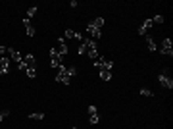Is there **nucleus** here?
Returning <instances> with one entry per match:
<instances>
[{
	"label": "nucleus",
	"mask_w": 173,
	"mask_h": 129,
	"mask_svg": "<svg viewBox=\"0 0 173 129\" xmlns=\"http://www.w3.org/2000/svg\"><path fill=\"white\" fill-rule=\"evenodd\" d=\"M100 79H102V81H110V79H112V71L100 70Z\"/></svg>",
	"instance_id": "f8f14e48"
},
{
	"label": "nucleus",
	"mask_w": 173,
	"mask_h": 129,
	"mask_svg": "<svg viewBox=\"0 0 173 129\" xmlns=\"http://www.w3.org/2000/svg\"><path fill=\"white\" fill-rule=\"evenodd\" d=\"M112 67H114V62H112V60H106V62H104V66H102V70L112 71Z\"/></svg>",
	"instance_id": "6ab92c4d"
},
{
	"label": "nucleus",
	"mask_w": 173,
	"mask_h": 129,
	"mask_svg": "<svg viewBox=\"0 0 173 129\" xmlns=\"http://www.w3.org/2000/svg\"><path fill=\"white\" fill-rule=\"evenodd\" d=\"M54 50H56L58 54L62 56V58H64V56L67 54V50H69V48H67V43H65V39H64V37H60V39L56 41V46H54Z\"/></svg>",
	"instance_id": "20e7f679"
},
{
	"label": "nucleus",
	"mask_w": 173,
	"mask_h": 129,
	"mask_svg": "<svg viewBox=\"0 0 173 129\" xmlns=\"http://www.w3.org/2000/svg\"><path fill=\"white\" fill-rule=\"evenodd\" d=\"M90 25L96 27V29H102V27H104V18H96L92 23H90Z\"/></svg>",
	"instance_id": "ddd939ff"
},
{
	"label": "nucleus",
	"mask_w": 173,
	"mask_h": 129,
	"mask_svg": "<svg viewBox=\"0 0 173 129\" xmlns=\"http://www.w3.org/2000/svg\"><path fill=\"white\" fill-rule=\"evenodd\" d=\"M21 66H23V70H27V67H35V66H37V58H35L33 54L23 56V60H21Z\"/></svg>",
	"instance_id": "0eeeda50"
},
{
	"label": "nucleus",
	"mask_w": 173,
	"mask_h": 129,
	"mask_svg": "<svg viewBox=\"0 0 173 129\" xmlns=\"http://www.w3.org/2000/svg\"><path fill=\"white\" fill-rule=\"evenodd\" d=\"M25 73H27V77H37V70H35V67H27V70H25Z\"/></svg>",
	"instance_id": "f3484780"
},
{
	"label": "nucleus",
	"mask_w": 173,
	"mask_h": 129,
	"mask_svg": "<svg viewBox=\"0 0 173 129\" xmlns=\"http://www.w3.org/2000/svg\"><path fill=\"white\" fill-rule=\"evenodd\" d=\"M73 129H77V127H73Z\"/></svg>",
	"instance_id": "bb28decb"
},
{
	"label": "nucleus",
	"mask_w": 173,
	"mask_h": 129,
	"mask_svg": "<svg viewBox=\"0 0 173 129\" xmlns=\"http://www.w3.org/2000/svg\"><path fill=\"white\" fill-rule=\"evenodd\" d=\"M86 33L92 37V41H96V39H100V37H102V31H100V29H96V27H92L90 23L86 25Z\"/></svg>",
	"instance_id": "6e6552de"
},
{
	"label": "nucleus",
	"mask_w": 173,
	"mask_h": 129,
	"mask_svg": "<svg viewBox=\"0 0 173 129\" xmlns=\"http://www.w3.org/2000/svg\"><path fill=\"white\" fill-rule=\"evenodd\" d=\"M37 12H39V8H37V6H31V8L27 10V15H25V18H27V19H31L33 15H37Z\"/></svg>",
	"instance_id": "2eb2a0df"
},
{
	"label": "nucleus",
	"mask_w": 173,
	"mask_h": 129,
	"mask_svg": "<svg viewBox=\"0 0 173 129\" xmlns=\"http://www.w3.org/2000/svg\"><path fill=\"white\" fill-rule=\"evenodd\" d=\"M146 44H148V48H150V52L158 50V44L154 43V39H152V37H146Z\"/></svg>",
	"instance_id": "9d476101"
},
{
	"label": "nucleus",
	"mask_w": 173,
	"mask_h": 129,
	"mask_svg": "<svg viewBox=\"0 0 173 129\" xmlns=\"http://www.w3.org/2000/svg\"><path fill=\"white\" fill-rule=\"evenodd\" d=\"M158 50H160V54L173 56V41H171L169 37H163V41H162V44L158 46Z\"/></svg>",
	"instance_id": "f257e3e1"
},
{
	"label": "nucleus",
	"mask_w": 173,
	"mask_h": 129,
	"mask_svg": "<svg viewBox=\"0 0 173 129\" xmlns=\"http://www.w3.org/2000/svg\"><path fill=\"white\" fill-rule=\"evenodd\" d=\"M139 92H141L142 96H154V92H152L150 89H146V87H142V89H141V91H139Z\"/></svg>",
	"instance_id": "a211bd4d"
},
{
	"label": "nucleus",
	"mask_w": 173,
	"mask_h": 129,
	"mask_svg": "<svg viewBox=\"0 0 173 129\" xmlns=\"http://www.w3.org/2000/svg\"><path fill=\"white\" fill-rule=\"evenodd\" d=\"M98 122H100V116H98V114H92V116H90V125H96Z\"/></svg>",
	"instance_id": "aec40b11"
},
{
	"label": "nucleus",
	"mask_w": 173,
	"mask_h": 129,
	"mask_svg": "<svg viewBox=\"0 0 173 129\" xmlns=\"http://www.w3.org/2000/svg\"><path fill=\"white\" fill-rule=\"evenodd\" d=\"M71 77H73V75H69L67 67H62V70L56 73V81L62 83V85H69V83H71Z\"/></svg>",
	"instance_id": "7ed1b4c3"
},
{
	"label": "nucleus",
	"mask_w": 173,
	"mask_h": 129,
	"mask_svg": "<svg viewBox=\"0 0 173 129\" xmlns=\"http://www.w3.org/2000/svg\"><path fill=\"white\" fill-rule=\"evenodd\" d=\"M67 71H69V75H75V73H77L75 67H67Z\"/></svg>",
	"instance_id": "a878e982"
},
{
	"label": "nucleus",
	"mask_w": 173,
	"mask_h": 129,
	"mask_svg": "<svg viewBox=\"0 0 173 129\" xmlns=\"http://www.w3.org/2000/svg\"><path fill=\"white\" fill-rule=\"evenodd\" d=\"M0 56H8V48L6 46H0Z\"/></svg>",
	"instance_id": "393cba45"
},
{
	"label": "nucleus",
	"mask_w": 173,
	"mask_h": 129,
	"mask_svg": "<svg viewBox=\"0 0 173 129\" xmlns=\"http://www.w3.org/2000/svg\"><path fill=\"white\" fill-rule=\"evenodd\" d=\"M8 116H10V110H2V112H0V122H2V119H6Z\"/></svg>",
	"instance_id": "412c9836"
},
{
	"label": "nucleus",
	"mask_w": 173,
	"mask_h": 129,
	"mask_svg": "<svg viewBox=\"0 0 173 129\" xmlns=\"http://www.w3.org/2000/svg\"><path fill=\"white\" fill-rule=\"evenodd\" d=\"M77 54H81V56H83V54H86V46H85L83 43H81V46H79V50H77Z\"/></svg>",
	"instance_id": "4be33fe9"
},
{
	"label": "nucleus",
	"mask_w": 173,
	"mask_h": 129,
	"mask_svg": "<svg viewBox=\"0 0 173 129\" xmlns=\"http://www.w3.org/2000/svg\"><path fill=\"white\" fill-rule=\"evenodd\" d=\"M152 23H163V15H156V18L152 19Z\"/></svg>",
	"instance_id": "5701e85b"
},
{
	"label": "nucleus",
	"mask_w": 173,
	"mask_h": 129,
	"mask_svg": "<svg viewBox=\"0 0 173 129\" xmlns=\"http://www.w3.org/2000/svg\"><path fill=\"white\" fill-rule=\"evenodd\" d=\"M50 66H52V67H58V70H62V67H64V62H62V56L58 54V52L54 50V48L50 50Z\"/></svg>",
	"instance_id": "39448f33"
},
{
	"label": "nucleus",
	"mask_w": 173,
	"mask_h": 129,
	"mask_svg": "<svg viewBox=\"0 0 173 129\" xmlns=\"http://www.w3.org/2000/svg\"><path fill=\"white\" fill-rule=\"evenodd\" d=\"M104 62H106V58H102V56H98L96 60H92V66H94V67H98V70H102V66H104Z\"/></svg>",
	"instance_id": "9b49d317"
},
{
	"label": "nucleus",
	"mask_w": 173,
	"mask_h": 129,
	"mask_svg": "<svg viewBox=\"0 0 173 129\" xmlns=\"http://www.w3.org/2000/svg\"><path fill=\"white\" fill-rule=\"evenodd\" d=\"M77 37V31H73V29H65V37L64 39H75Z\"/></svg>",
	"instance_id": "dca6fc26"
},
{
	"label": "nucleus",
	"mask_w": 173,
	"mask_h": 129,
	"mask_svg": "<svg viewBox=\"0 0 173 129\" xmlns=\"http://www.w3.org/2000/svg\"><path fill=\"white\" fill-rule=\"evenodd\" d=\"M29 119H37V122H40V119H44V114H43V112H35V114H29Z\"/></svg>",
	"instance_id": "4468645a"
},
{
	"label": "nucleus",
	"mask_w": 173,
	"mask_h": 129,
	"mask_svg": "<svg viewBox=\"0 0 173 129\" xmlns=\"http://www.w3.org/2000/svg\"><path fill=\"white\" fill-rule=\"evenodd\" d=\"M10 56H0V73L2 75H8L10 73Z\"/></svg>",
	"instance_id": "423d86ee"
},
{
	"label": "nucleus",
	"mask_w": 173,
	"mask_h": 129,
	"mask_svg": "<svg viewBox=\"0 0 173 129\" xmlns=\"http://www.w3.org/2000/svg\"><path fill=\"white\" fill-rule=\"evenodd\" d=\"M152 25H154V23H152V19H150V18H148V19H144V21H142V25L139 27V35H146V33H148V29H150Z\"/></svg>",
	"instance_id": "1a4fd4ad"
},
{
	"label": "nucleus",
	"mask_w": 173,
	"mask_h": 129,
	"mask_svg": "<svg viewBox=\"0 0 173 129\" xmlns=\"http://www.w3.org/2000/svg\"><path fill=\"white\" fill-rule=\"evenodd\" d=\"M96 112H98V110H96V106H94V104H90V106H89V114L92 116V114H96Z\"/></svg>",
	"instance_id": "b1692460"
},
{
	"label": "nucleus",
	"mask_w": 173,
	"mask_h": 129,
	"mask_svg": "<svg viewBox=\"0 0 173 129\" xmlns=\"http://www.w3.org/2000/svg\"><path fill=\"white\" fill-rule=\"evenodd\" d=\"M158 83L162 85L163 89H173V79L169 77V73H167V70H162L158 75Z\"/></svg>",
	"instance_id": "f03ea898"
}]
</instances>
